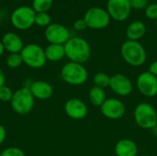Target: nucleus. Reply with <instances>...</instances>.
<instances>
[{
    "mask_svg": "<svg viewBox=\"0 0 157 156\" xmlns=\"http://www.w3.org/2000/svg\"><path fill=\"white\" fill-rule=\"evenodd\" d=\"M65 57L70 62L85 63L91 57V47L89 43L81 37H71L63 45Z\"/></svg>",
    "mask_w": 157,
    "mask_h": 156,
    "instance_id": "nucleus-1",
    "label": "nucleus"
},
{
    "mask_svg": "<svg viewBox=\"0 0 157 156\" xmlns=\"http://www.w3.org/2000/svg\"><path fill=\"white\" fill-rule=\"evenodd\" d=\"M121 54L124 62L133 67L142 66L147 60L146 51L139 41H124L121 47Z\"/></svg>",
    "mask_w": 157,
    "mask_h": 156,
    "instance_id": "nucleus-2",
    "label": "nucleus"
},
{
    "mask_svg": "<svg viewBox=\"0 0 157 156\" xmlns=\"http://www.w3.org/2000/svg\"><path fill=\"white\" fill-rule=\"evenodd\" d=\"M133 119L143 130H154L157 125V111L147 102L139 103L133 110Z\"/></svg>",
    "mask_w": 157,
    "mask_h": 156,
    "instance_id": "nucleus-3",
    "label": "nucleus"
},
{
    "mask_svg": "<svg viewBox=\"0 0 157 156\" xmlns=\"http://www.w3.org/2000/svg\"><path fill=\"white\" fill-rule=\"evenodd\" d=\"M62 79L70 86H82L88 79V72L82 63L68 62L61 69Z\"/></svg>",
    "mask_w": 157,
    "mask_h": 156,
    "instance_id": "nucleus-4",
    "label": "nucleus"
},
{
    "mask_svg": "<svg viewBox=\"0 0 157 156\" xmlns=\"http://www.w3.org/2000/svg\"><path fill=\"white\" fill-rule=\"evenodd\" d=\"M9 103L14 112L19 115H26L32 110L35 98L29 88L28 86H23L14 92Z\"/></svg>",
    "mask_w": 157,
    "mask_h": 156,
    "instance_id": "nucleus-5",
    "label": "nucleus"
},
{
    "mask_svg": "<svg viewBox=\"0 0 157 156\" xmlns=\"http://www.w3.org/2000/svg\"><path fill=\"white\" fill-rule=\"evenodd\" d=\"M20 55L23 63L32 69L42 68L47 62L44 49L36 43L24 45L22 51H20Z\"/></svg>",
    "mask_w": 157,
    "mask_h": 156,
    "instance_id": "nucleus-6",
    "label": "nucleus"
},
{
    "mask_svg": "<svg viewBox=\"0 0 157 156\" xmlns=\"http://www.w3.org/2000/svg\"><path fill=\"white\" fill-rule=\"evenodd\" d=\"M35 16L36 12L32 7L22 6L16 8L11 16L10 21L12 26L19 30H26L32 27L35 24Z\"/></svg>",
    "mask_w": 157,
    "mask_h": 156,
    "instance_id": "nucleus-7",
    "label": "nucleus"
},
{
    "mask_svg": "<svg viewBox=\"0 0 157 156\" xmlns=\"http://www.w3.org/2000/svg\"><path fill=\"white\" fill-rule=\"evenodd\" d=\"M84 19L87 28L91 29H103L107 28L110 22V17L107 11L102 7L93 6L90 7L85 14Z\"/></svg>",
    "mask_w": 157,
    "mask_h": 156,
    "instance_id": "nucleus-8",
    "label": "nucleus"
},
{
    "mask_svg": "<svg viewBox=\"0 0 157 156\" xmlns=\"http://www.w3.org/2000/svg\"><path fill=\"white\" fill-rule=\"evenodd\" d=\"M138 91L145 97H155L157 96V77L150 72H142L136 79Z\"/></svg>",
    "mask_w": 157,
    "mask_h": 156,
    "instance_id": "nucleus-9",
    "label": "nucleus"
},
{
    "mask_svg": "<svg viewBox=\"0 0 157 156\" xmlns=\"http://www.w3.org/2000/svg\"><path fill=\"white\" fill-rule=\"evenodd\" d=\"M132 6L130 0H108L107 11L115 21H124L131 14Z\"/></svg>",
    "mask_w": 157,
    "mask_h": 156,
    "instance_id": "nucleus-10",
    "label": "nucleus"
},
{
    "mask_svg": "<svg viewBox=\"0 0 157 156\" xmlns=\"http://www.w3.org/2000/svg\"><path fill=\"white\" fill-rule=\"evenodd\" d=\"M45 38L50 44H61L64 45L71 38L69 29L59 23H52L46 29L44 32Z\"/></svg>",
    "mask_w": 157,
    "mask_h": 156,
    "instance_id": "nucleus-11",
    "label": "nucleus"
},
{
    "mask_svg": "<svg viewBox=\"0 0 157 156\" xmlns=\"http://www.w3.org/2000/svg\"><path fill=\"white\" fill-rule=\"evenodd\" d=\"M124 103L116 97H109L100 107L102 115L111 120H118L121 119L125 114Z\"/></svg>",
    "mask_w": 157,
    "mask_h": 156,
    "instance_id": "nucleus-12",
    "label": "nucleus"
},
{
    "mask_svg": "<svg viewBox=\"0 0 157 156\" xmlns=\"http://www.w3.org/2000/svg\"><path fill=\"white\" fill-rule=\"evenodd\" d=\"M111 91L119 97H128L133 90L132 80L123 74H115L110 78L109 86Z\"/></svg>",
    "mask_w": 157,
    "mask_h": 156,
    "instance_id": "nucleus-13",
    "label": "nucleus"
},
{
    "mask_svg": "<svg viewBox=\"0 0 157 156\" xmlns=\"http://www.w3.org/2000/svg\"><path fill=\"white\" fill-rule=\"evenodd\" d=\"M64 112L70 119L75 120H81L86 117L88 108L83 100L73 97L65 102Z\"/></svg>",
    "mask_w": 157,
    "mask_h": 156,
    "instance_id": "nucleus-14",
    "label": "nucleus"
},
{
    "mask_svg": "<svg viewBox=\"0 0 157 156\" xmlns=\"http://www.w3.org/2000/svg\"><path fill=\"white\" fill-rule=\"evenodd\" d=\"M32 96L35 99L47 100L52 97L53 94V88L50 83L43 80L33 81L28 86Z\"/></svg>",
    "mask_w": 157,
    "mask_h": 156,
    "instance_id": "nucleus-15",
    "label": "nucleus"
},
{
    "mask_svg": "<svg viewBox=\"0 0 157 156\" xmlns=\"http://www.w3.org/2000/svg\"><path fill=\"white\" fill-rule=\"evenodd\" d=\"M1 42L5 51L9 53H20L24 47L22 39L14 32H6L4 34Z\"/></svg>",
    "mask_w": 157,
    "mask_h": 156,
    "instance_id": "nucleus-16",
    "label": "nucleus"
},
{
    "mask_svg": "<svg viewBox=\"0 0 157 156\" xmlns=\"http://www.w3.org/2000/svg\"><path fill=\"white\" fill-rule=\"evenodd\" d=\"M114 153L116 156H137L138 146L131 139H121L116 143Z\"/></svg>",
    "mask_w": 157,
    "mask_h": 156,
    "instance_id": "nucleus-17",
    "label": "nucleus"
},
{
    "mask_svg": "<svg viewBox=\"0 0 157 156\" xmlns=\"http://www.w3.org/2000/svg\"><path fill=\"white\" fill-rule=\"evenodd\" d=\"M146 32V26L143 21L135 20L130 23L126 29V37L129 40L138 41Z\"/></svg>",
    "mask_w": 157,
    "mask_h": 156,
    "instance_id": "nucleus-18",
    "label": "nucleus"
},
{
    "mask_svg": "<svg viewBox=\"0 0 157 156\" xmlns=\"http://www.w3.org/2000/svg\"><path fill=\"white\" fill-rule=\"evenodd\" d=\"M46 60L49 62H60L65 57L64 46L61 44H49L44 49Z\"/></svg>",
    "mask_w": 157,
    "mask_h": 156,
    "instance_id": "nucleus-19",
    "label": "nucleus"
},
{
    "mask_svg": "<svg viewBox=\"0 0 157 156\" xmlns=\"http://www.w3.org/2000/svg\"><path fill=\"white\" fill-rule=\"evenodd\" d=\"M88 99L89 102L94 107H101V105L105 102L107 99L106 92L103 88L98 87V86H92L88 92Z\"/></svg>",
    "mask_w": 157,
    "mask_h": 156,
    "instance_id": "nucleus-20",
    "label": "nucleus"
},
{
    "mask_svg": "<svg viewBox=\"0 0 157 156\" xmlns=\"http://www.w3.org/2000/svg\"><path fill=\"white\" fill-rule=\"evenodd\" d=\"M110 78H111V76H109L108 74H106L104 72H98L93 77L94 86L105 89L106 87L109 86Z\"/></svg>",
    "mask_w": 157,
    "mask_h": 156,
    "instance_id": "nucleus-21",
    "label": "nucleus"
},
{
    "mask_svg": "<svg viewBox=\"0 0 157 156\" xmlns=\"http://www.w3.org/2000/svg\"><path fill=\"white\" fill-rule=\"evenodd\" d=\"M53 0H32V8L36 13L47 12L51 9Z\"/></svg>",
    "mask_w": 157,
    "mask_h": 156,
    "instance_id": "nucleus-22",
    "label": "nucleus"
},
{
    "mask_svg": "<svg viewBox=\"0 0 157 156\" xmlns=\"http://www.w3.org/2000/svg\"><path fill=\"white\" fill-rule=\"evenodd\" d=\"M6 63L11 69L19 67L23 63L20 53H9V55L6 57Z\"/></svg>",
    "mask_w": 157,
    "mask_h": 156,
    "instance_id": "nucleus-23",
    "label": "nucleus"
},
{
    "mask_svg": "<svg viewBox=\"0 0 157 156\" xmlns=\"http://www.w3.org/2000/svg\"><path fill=\"white\" fill-rule=\"evenodd\" d=\"M51 16L47 12L42 13H36L35 16V24L39 27H45L47 28L51 23Z\"/></svg>",
    "mask_w": 157,
    "mask_h": 156,
    "instance_id": "nucleus-24",
    "label": "nucleus"
},
{
    "mask_svg": "<svg viewBox=\"0 0 157 156\" xmlns=\"http://www.w3.org/2000/svg\"><path fill=\"white\" fill-rule=\"evenodd\" d=\"M14 92L12 91V89L4 85L3 86L0 87V101L2 102H10L12 97H13Z\"/></svg>",
    "mask_w": 157,
    "mask_h": 156,
    "instance_id": "nucleus-25",
    "label": "nucleus"
},
{
    "mask_svg": "<svg viewBox=\"0 0 157 156\" xmlns=\"http://www.w3.org/2000/svg\"><path fill=\"white\" fill-rule=\"evenodd\" d=\"M1 156H26L24 152L18 148V147H15V146H11V147H7L6 149H4L1 153Z\"/></svg>",
    "mask_w": 157,
    "mask_h": 156,
    "instance_id": "nucleus-26",
    "label": "nucleus"
},
{
    "mask_svg": "<svg viewBox=\"0 0 157 156\" xmlns=\"http://www.w3.org/2000/svg\"><path fill=\"white\" fill-rule=\"evenodd\" d=\"M145 17L149 19H157V3L149 4L144 9Z\"/></svg>",
    "mask_w": 157,
    "mask_h": 156,
    "instance_id": "nucleus-27",
    "label": "nucleus"
},
{
    "mask_svg": "<svg viewBox=\"0 0 157 156\" xmlns=\"http://www.w3.org/2000/svg\"><path fill=\"white\" fill-rule=\"evenodd\" d=\"M130 3L132 9L141 10L146 8V6L149 5V0H130Z\"/></svg>",
    "mask_w": 157,
    "mask_h": 156,
    "instance_id": "nucleus-28",
    "label": "nucleus"
},
{
    "mask_svg": "<svg viewBox=\"0 0 157 156\" xmlns=\"http://www.w3.org/2000/svg\"><path fill=\"white\" fill-rule=\"evenodd\" d=\"M73 26H74V29L75 30H78V31H82V30H84V29H86L87 28L86 23V21H85L84 18H78V19H76L74 22V25Z\"/></svg>",
    "mask_w": 157,
    "mask_h": 156,
    "instance_id": "nucleus-29",
    "label": "nucleus"
},
{
    "mask_svg": "<svg viewBox=\"0 0 157 156\" xmlns=\"http://www.w3.org/2000/svg\"><path fill=\"white\" fill-rule=\"evenodd\" d=\"M6 138V128L2 124H0V145L2 143H4Z\"/></svg>",
    "mask_w": 157,
    "mask_h": 156,
    "instance_id": "nucleus-30",
    "label": "nucleus"
},
{
    "mask_svg": "<svg viewBox=\"0 0 157 156\" xmlns=\"http://www.w3.org/2000/svg\"><path fill=\"white\" fill-rule=\"evenodd\" d=\"M148 72H150L152 74H154L155 76L157 77V60L154 61L150 66H149V69H148Z\"/></svg>",
    "mask_w": 157,
    "mask_h": 156,
    "instance_id": "nucleus-31",
    "label": "nucleus"
},
{
    "mask_svg": "<svg viewBox=\"0 0 157 156\" xmlns=\"http://www.w3.org/2000/svg\"><path fill=\"white\" fill-rule=\"evenodd\" d=\"M5 82H6V76H5V74L4 72L0 69V87L3 86L5 85Z\"/></svg>",
    "mask_w": 157,
    "mask_h": 156,
    "instance_id": "nucleus-32",
    "label": "nucleus"
},
{
    "mask_svg": "<svg viewBox=\"0 0 157 156\" xmlns=\"http://www.w3.org/2000/svg\"><path fill=\"white\" fill-rule=\"evenodd\" d=\"M4 51H5V49H4V46H3V44H2V42L0 40V57L4 54Z\"/></svg>",
    "mask_w": 157,
    "mask_h": 156,
    "instance_id": "nucleus-33",
    "label": "nucleus"
},
{
    "mask_svg": "<svg viewBox=\"0 0 157 156\" xmlns=\"http://www.w3.org/2000/svg\"><path fill=\"white\" fill-rule=\"evenodd\" d=\"M153 131H154L155 132H157V125H156V127H155V129H154Z\"/></svg>",
    "mask_w": 157,
    "mask_h": 156,
    "instance_id": "nucleus-34",
    "label": "nucleus"
},
{
    "mask_svg": "<svg viewBox=\"0 0 157 156\" xmlns=\"http://www.w3.org/2000/svg\"><path fill=\"white\" fill-rule=\"evenodd\" d=\"M140 156H151V155H149V154H142V155H140Z\"/></svg>",
    "mask_w": 157,
    "mask_h": 156,
    "instance_id": "nucleus-35",
    "label": "nucleus"
},
{
    "mask_svg": "<svg viewBox=\"0 0 157 156\" xmlns=\"http://www.w3.org/2000/svg\"><path fill=\"white\" fill-rule=\"evenodd\" d=\"M1 153H2V151L0 150V156H1Z\"/></svg>",
    "mask_w": 157,
    "mask_h": 156,
    "instance_id": "nucleus-36",
    "label": "nucleus"
},
{
    "mask_svg": "<svg viewBox=\"0 0 157 156\" xmlns=\"http://www.w3.org/2000/svg\"><path fill=\"white\" fill-rule=\"evenodd\" d=\"M156 27H157V19H156Z\"/></svg>",
    "mask_w": 157,
    "mask_h": 156,
    "instance_id": "nucleus-37",
    "label": "nucleus"
}]
</instances>
